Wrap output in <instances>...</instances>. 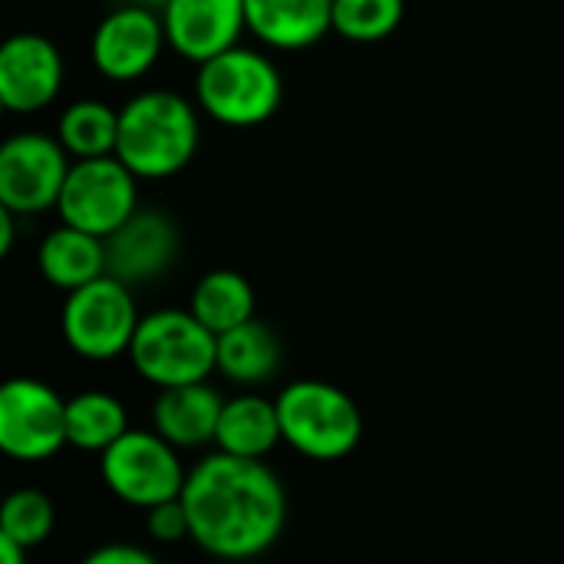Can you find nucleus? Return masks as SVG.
<instances>
[{
  "label": "nucleus",
  "mask_w": 564,
  "mask_h": 564,
  "mask_svg": "<svg viewBox=\"0 0 564 564\" xmlns=\"http://www.w3.org/2000/svg\"><path fill=\"white\" fill-rule=\"evenodd\" d=\"M284 443L278 400H264L258 393H241L225 400L215 446L218 453L241 456V459H264L274 446Z\"/></svg>",
  "instance_id": "a211bd4d"
},
{
  "label": "nucleus",
  "mask_w": 564,
  "mask_h": 564,
  "mask_svg": "<svg viewBox=\"0 0 564 564\" xmlns=\"http://www.w3.org/2000/svg\"><path fill=\"white\" fill-rule=\"evenodd\" d=\"M73 155L50 132H13L0 145V205L20 218L56 212Z\"/></svg>",
  "instance_id": "1a4fd4ad"
},
{
  "label": "nucleus",
  "mask_w": 564,
  "mask_h": 564,
  "mask_svg": "<svg viewBox=\"0 0 564 564\" xmlns=\"http://www.w3.org/2000/svg\"><path fill=\"white\" fill-rule=\"evenodd\" d=\"M66 440V400L43 380L13 377L0 390V449L17 463H43Z\"/></svg>",
  "instance_id": "9d476101"
},
{
  "label": "nucleus",
  "mask_w": 564,
  "mask_h": 564,
  "mask_svg": "<svg viewBox=\"0 0 564 564\" xmlns=\"http://www.w3.org/2000/svg\"><path fill=\"white\" fill-rule=\"evenodd\" d=\"M162 23L169 50L195 66L238 46L248 33L245 0H165Z\"/></svg>",
  "instance_id": "ddd939ff"
},
{
  "label": "nucleus",
  "mask_w": 564,
  "mask_h": 564,
  "mask_svg": "<svg viewBox=\"0 0 564 564\" xmlns=\"http://www.w3.org/2000/svg\"><path fill=\"white\" fill-rule=\"evenodd\" d=\"M281 367V340L264 321L218 334V373L238 387H261Z\"/></svg>",
  "instance_id": "6ab92c4d"
},
{
  "label": "nucleus",
  "mask_w": 564,
  "mask_h": 564,
  "mask_svg": "<svg viewBox=\"0 0 564 564\" xmlns=\"http://www.w3.org/2000/svg\"><path fill=\"white\" fill-rule=\"evenodd\" d=\"M66 83L59 46L43 33H13L0 46V102L13 116H33L53 106Z\"/></svg>",
  "instance_id": "f8f14e48"
},
{
  "label": "nucleus",
  "mask_w": 564,
  "mask_h": 564,
  "mask_svg": "<svg viewBox=\"0 0 564 564\" xmlns=\"http://www.w3.org/2000/svg\"><path fill=\"white\" fill-rule=\"evenodd\" d=\"M79 564H162L149 549H139V545H126V542H112V545H102L96 552H89Z\"/></svg>",
  "instance_id": "a878e982"
},
{
  "label": "nucleus",
  "mask_w": 564,
  "mask_h": 564,
  "mask_svg": "<svg viewBox=\"0 0 564 564\" xmlns=\"http://www.w3.org/2000/svg\"><path fill=\"white\" fill-rule=\"evenodd\" d=\"M135 212H139V178L116 155L73 162L63 195L56 202V215L63 225H73L106 241Z\"/></svg>",
  "instance_id": "6e6552de"
},
{
  "label": "nucleus",
  "mask_w": 564,
  "mask_h": 564,
  "mask_svg": "<svg viewBox=\"0 0 564 564\" xmlns=\"http://www.w3.org/2000/svg\"><path fill=\"white\" fill-rule=\"evenodd\" d=\"M99 473L106 489L142 512L172 502L185 489V466L178 449L155 430H129L99 456Z\"/></svg>",
  "instance_id": "0eeeda50"
},
{
  "label": "nucleus",
  "mask_w": 564,
  "mask_h": 564,
  "mask_svg": "<svg viewBox=\"0 0 564 564\" xmlns=\"http://www.w3.org/2000/svg\"><path fill=\"white\" fill-rule=\"evenodd\" d=\"M284 443L314 463L350 456L364 436V416L350 393L324 380H294L278 393Z\"/></svg>",
  "instance_id": "39448f33"
},
{
  "label": "nucleus",
  "mask_w": 564,
  "mask_h": 564,
  "mask_svg": "<svg viewBox=\"0 0 564 564\" xmlns=\"http://www.w3.org/2000/svg\"><path fill=\"white\" fill-rule=\"evenodd\" d=\"M36 268L50 288L66 291V294L79 291V288L93 284L96 278L109 274L106 241L59 221L53 231L43 235V241L36 248Z\"/></svg>",
  "instance_id": "f3484780"
},
{
  "label": "nucleus",
  "mask_w": 564,
  "mask_h": 564,
  "mask_svg": "<svg viewBox=\"0 0 564 564\" xmlns=\"http://www.w3.org/2000/svg\"><path fill=\"white\" fill-rule=\"evenodd\" d=\"M248 33L278 53H301L334 33V0H245Z\"/></svg>",
  "instance_id": "2eb2a0df"
},
{
  "label": "nucleus",
  "mask_w": 564,
  "mask_h": 564,
  "mask_svg": "<svg viewBox=\"0 0 564 564\" xmlns=\"http://www.w3.org/2000/svg\"><path fill=\"white\" fill-rule=\"evenodd\" d=\"M182 506L192 542L221 562L264 555L288 525V492L264 459L205 456L188 469Z\"/></svg>",
  "instance_id": "f257e3e1"
},
{
  "label": "nucleus",
  "mask_w": 564,
  "mask_h": 564,
  "mask_svg": "<svg viewBox=\"0 0 564 564\" xmlns=\"http://www.w3.org/2000/svg\"><path fill=\"white\" fill-rule=\"evenodd\" d=\"M17 212H10V208H3L0 205V254L7 258L10 251H13V241H17Z\"/></svg>",
  "instance_id": "bb28decb"
},
{
  "label": "nucleus",
  "mask_w": 564,
  "mask_h": 564,
  "mask_svg": "<svg viewBox=\"0 0 564 564\" xmlns=\"http://www.w3.org/2000/svg\"><path fill=\"white\" fill-rule=\"evenodd\" d=\"M139 321L142 314L135 307L132 288L112 274H102L86 288L69 291L59 311V330L66 347L93 364H106L129 354Z\"/></svg>",
  "instance_id": "423d86ee"
},
{
  "label": "nucleus",
  "mask_w": 564,
  "mask_h": 564,
  "mask_svg": "<svg viewBox=\"0 0 564 564\" xmlns=\"http://www.w3.org/2000/svg\"><path fill=\"white\" fill-rule=\"evenodd\" d=\"M122 3H139V7H149V10H159V13L165 7V0H122Z\"/></svg>",
  "instance_id": "c85d7f7f"
},
{
  "label": "nucleus",
  "mask_w": 564,
  "mask_h": 564,
  "mask_svg": "<svg viewBox=\"0 0 564 564\" xmlns=\"http://www.w3.org/2000/svg\"><path fill=\"white\" fill-rule=\"evenodd\" d=\"M165 50H169V36H165L162 13L139 3L112 7L89 36L93 69L109 83L145 79L159 66Z\"/></svg>",
  "instance_id": "9b49d317"
},
{
  "label": "nucleus",
  "mask_w": 564,
  "mask_h": 564,
  "mask_svg": "<svg viewBox=\"0 0 564 564\" xmlns=\"http://www.w3.org/2000/svg\"><path fill=\"white\" fill-rule=\"evenodd\" d=\"M188 311L218 337L248 321H254V288L245 274L231 268H215L192 288Z\"/></svg>",
  "instance_id": "aec40b11"
},
{
  "label": "nucleus",
  "mask_w": 564,
  "mask_h": 564,
  "mask_svg": "<svg viewBox=\"0 0 564 564\" xmlns=\"http://www.w3.org/2000/svg\"><path fill=\"white\" fill-rule=\"evenodd\" d=\"M178 258V228L159 208H139L106 238V268L129 288L162 278Z\"/></svg>",
  "instance_id": "4468645a"
},
{
  "label": "nucleus",
  "mask_w": 564,
  "mask_h": 564,
  "mask_svg": "<svg viewBox=\"0 0 564 564\" xmlns=\"http://www.w3.org/2000/svg\"><path fill=\"white\" fill-rule=\"evenodd\" d=\"M284 99L278 63L258 46H231L195 73V106L218 126L254 129L268 122Z\"/></svg>",
  "instance_id": "7ed1b4c3"
},
{
  "label": "nucleus",
  "mask_w": 564,
  "mask_h": 564,
  "mask_svg": "<svg viewBox=\"0 0 564 564\" xmlns=\"http://www.w3.org/2000/svg\"><path fill=\"white\" fill-rule=\"evenodd\" d=\"M221 410L225 400L208 380L188 387H169L159 390L152 403V430L162 440H169L175 449H202L215 443Z\"/></svg>",
  "instance_id": "dca6fc26"
},
{
  "label": "nucleus",
  "mask_w": 564,
  "mask_h": 564,
  "mask_svg": "<svg viewBox=\"0 0 564 564\" xmlns=\"http://www.w3.org/2000/svg\"><path fill=\"white\" fill-rule=\"evenodd\" d=\"M56 139L73 155V162L116 155L119 109L102 99H73L56 119Z\"/></svg>",
  "instance_id": "412c9836"
},
{
  "label": "nucleus",
  "mask_w": 564,
  "mask_h": 564,
  "mask_svg": "<svg viewBox=\"0 0 564 564\" xmlns=\"http://www.w3.org/2000/svg\"><path fill=\"white\" fill-rule=\"evenodd\" d=\"M26 552L23 545H17L13 539L0 535V564H26Z\"/></svg>",
  "instance_id": "cd10ccee"
},
{
  "label": "nucleus",
  "mask_w": 564,
  "mask_h": 564,
  "mask_svg": "<svg viewBox=\"0 0 564 564\" xmlns=\"http://www.w3.org/2000/svg\"><path fill=\"white\" fill-rule=\"evenodd\" d=\"M129 433L126 406L102 390H86L66 400V440L83 453H106L116 440Z\"/></svg>",
  "instance_id": "4be33fe9"
},
{
  "label": "nucleus",
  "mask_w": 564,
  "mask_h": 564,
  "mask_svg": "<svg viewBox=\"0 0 564 564\" xmlns=\"http://www.w3.org/2000/svg\"><path fill=\"white\" fill-rule=\"evenodd\" d=\"M56 529V506L40 489H17L3 499L0 509V535L13 539L23 549L43 545Z\"/></svg>",
  "instance_id": "b1692460"
},
{
  "label": "nucleus",
  "mask_w": 564,
  "mask_h": 564,
  "mask_svg": "<svg viewBox=\"0 0 564 564\" xmlns=\"http://www.w3.org/2000/svg\"><path fill=\"white\" fill-rule=\"evenodd\" d=\"M129 360L135 373L159 390L205 383L218 373V337L192 311L159 307L142 314Z\"/></svg>",
  "instance_id": "20e7f679"
},
{
  "label": "nucleus",
  "mask_w": 564,
  "mask_h": 564,
  "mask_svg": "<svg viewBox=\"0 0 564 564\" xmlns=\"http://www.w3.org/2000/svg\"><path fill=\"white\" fill-rule=\"evenodd\" d=\"M145 532L152 535V542H162V545H175V542L192 539L188 512L182 506V496L172 499V502H162V506L149 509L145 512Z\"/></svg>",
  "instance_id": "393cba45"
},
{
  "label": "nucleus",
  "mask_w": 564,
  "mask_h": 564,
  "mask_svg": "<svg viewBox=\"0 0 564 564\" xmlns=\"http://www.w3.org/2000/svg\"><path fill=\"white\" fill-rule=\"evenodd\" d=\"M198 106L175 89H142L119 106L116 159L139 182L185 172L202 142Z\"/></svg>",
  "instance_id": "f03ea898"
},
{
  "label": "nucleus",
  "mask_w": 564,
  "mask_h": 564,
  "mask_svg": "<svg viewBox=\"0 0 564 564\" xmlns=\"http://www.w3.org/2000/svg\"><path fill=\"white\" fill-rule=\"evenodd\" d=\"M406 0H334V33L350 43H380L403 23Z\"/></svg>",
  "instance_id": "5701e85b"
}]
</instances>
